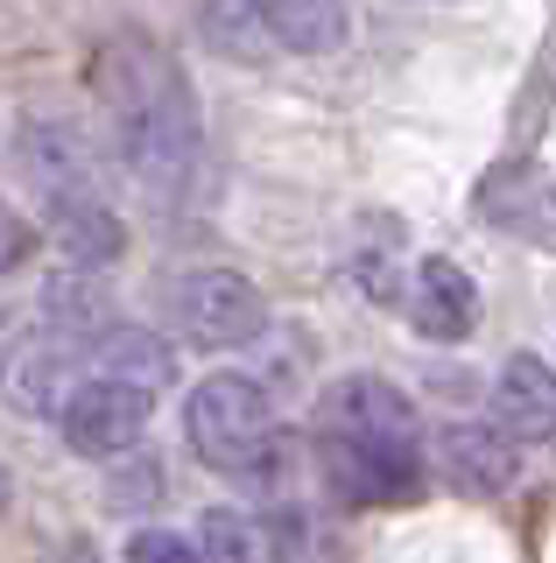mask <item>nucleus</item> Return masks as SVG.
<instances>
[{"instance_id": "obj_1", "label": "nucleus", "mask_w": 556, "mask_h": 563, "mask_svg": "<svg viewBox=\"0 0 556 563\" xmlns=\"http://www.w3.org/2000/svg\"><path fill=\"white\" fill-rule=\"evenodd\" d=\"M92 92L107 106V128L120 163L148 198H177L190 163H198V92H190L184 64L148 35H113L92 57Z\"/></svg>"}, {"instance_id": "obj_2", "label": "nucleus", "mask_w": 556, "mask_h": 563, "mask_svg": "<svg viewBox=\"0 0 556 563\" xmlns=\"http://www.w3.org/2000/svg\"><path fill=\"white\" fill-rule=\"evenodd\" d=\"M318 457L338 500H409L423 486V416L394 380L345 374L318 401Z\"/></svg>"}, {"instance_id": "obj_3", "label": "nucleus", "mask_w": 556, "mask_h": 563, "mask_svg": "<svg viewBox=\"0 0 556 563\" xmlns=\"http://www.w3.org/2000/svg\"><path fill=\"white\" fill-rule=\"evenodd\" d=\"M184 437L204 465L240 486H282L289 472V437L275 430L268 387L247 374H225V366L184 395Z\"/></svg>"}, {"instance_id": "obj_4", "label": "nucleus", "mask_w": 556, "mask_h": 563, "mask_svg": "<svg viewBox=\"0 0 556 563\" xmlns=\"http://www.w3.org/2000/svg\"><path fill=\"white\" fill-rule=\"evenodd\" d=\"M169 317L190 345L204 352H240L268 331V296L240 268H190L169 282Z\"/></svg>"}, {"instance_id": "obj_5", "label": "nucleus", "mask_w": 556, "mask_h": 563, "mask_svg": "<svg viewBox=\"0 0 556 563\" xmlns=\"http://www.w3.org/2000/svg\"><path fill=\"white\" fill-rule=\"evenodd\" d=\"M14 169H22V184L49 205V219L71 211V205H99V155L71 120L29 113L22 128H14Z\"/></svg>"}, {"instance_id": "obj_6", "label": "nucleus", "mask_w": 556, "mask_h": 563, "mask_svg": "<svg viewBox=\"0 0 556 563\" xmlns=\"http://www.w3.org/2000/svg\"><path fill=\"white\" fill-rule=\"evenodd\" d=\"M148 416H155V395H148V387L113 380V374H92V380L71 387L57 430H64V444H71L78 457H127L134 444H142Z\"/></svg>"}, {"instance_id": "obj_7", "label": "nucleus", "mask_w": 556, "mask_h": 563, "mask_svg": "<svg viewBox=\"0 0 556 563\" xmlns=\"http://www.w3.org/2000/svg\"><path fill=\"white\" fill-rule=\"evenodd\" d=\"M78 360H92V345L71 339V331L57 324H36L29 339H14L0 352V395L14 401L22 416H64V401H71V374Z\"/></svg>"}, {"instance_id": "obj_8", "label": "nucleus", "mask_w": 556, "mask_h": 563, "mask_svg": "<svg viewBox=\"0 0 556 563\" xmlns=\"http://www.w3.org/2000/svg\"><path fill=\"white\" fill-rule=\"evenodd\" d=\"M437 465L458 493L493 500V493H508L521 479V444L500 422H451V430H437Z\"/></svg>"}, {"instance_id": "obj_9", "label": "nucleus", "mask_w": 556, "mask_h": 563, "mask_svg": "<svg viewBox=\"0 0 556 563\" xmlns=\"http://www.w3.org/2000/svg\"><path fill=\"white\" fill-rule=\"evenodd\" d=\"M493 422L514 444H549L556 437V366L535 352H508L493 374Z\"/></svg>"}, {"instance_id": "obj_10", "label": "nucleus", "mask_w": 556, "mask_h": 563, "mask_svg": "<svg viewBox=\"0 0 556 563\" xmlns=\"http://www.w3.org/2000/svg\"><path fill=\"white\" fill-rule=\"evenodd\" d=\"M409 324L423 331V339H437V345L472 339V324H479V282L465 275L458 261L430 254L423 268H415V282H409Z\"/></svg>"}, {"instance_id": "obj_11", "label": "nucleus", "mask_w": 556, "mask_h": 563, "mask_svg": "<svg viewBox=\"0 0 556 563\" xmlns=\"http://www.w3.org/2000/svg\"><path fill=\"white\" fill-rule=\"evenodd\" d=\"M247 8L260 14L268 43L297 49V57H332V49H345V35H353L345 0H247Z\"/></svg>"}, {"instance_id": "obj_12", "label": "nucleus", "mask_w": 556, "mask_h": 563, "mask_svg": "<svg viewBox=\"0 0 556 563\" xmlns=\"http://www.w3.org/2000/svg\"><path fill=\"white\" fill-rule=\"evenodd\" d=\"M92 360H99V374L134 380V387H148V395H163V387L177 380V345L142 331V324H113L107 339L92 345Z\"/></svg>"}, {"instance_id": "obj_13", "label": "nucleus", "mask_w": 556, "mask_h": 563, "mask_svg": "<svg viewBox=\"0 0 556 563\" xmlns=\"http://www.w3.org/2000/svg\"><path fill=\"white\" fill-rule=\"evenodd\" d=\"M43 324L71 331V339H85V345L107 339V331H113V303H107V289L92 282V268H64V275L43 282Z\"/></svg>"}, {"instance_id": "obj_14", "label": "nucleus", "mask_w": 556, "mask_h": 563, "mask_svg": "<svg viewBox=\"0 0 556 563\" xmlns=\"http://www.w3.org/2000/svg\"><path fill=\"white\" fill-rule=\"evenodd\" d=\"M49 233H57V246H64V261H71V268H92V275L113 268V261L127 254V225H120V211H107V198L57 211V219H49Z\"/></svg>"}, {"instance_id": "obj_15", "label": "nucleus", "mask_w": 556, "mask_h": 563, "mask_svg": "<svg viewBox=\"0 0 556 563\" xmlns=\"http://www.w3.org/2000/svg\"><path fill=\"white\" fill-rule=\"evenodd\" d=\"M198 550L204 563H268V528L254 515H240V507H212L198 521Z\"/></svg>"}, {"instance_id": "obj_16", "label": "nucleus", "mask_w": 556, "mask_h": 563, "mask_svg": "<svg viewBox=\"0 0 556 563\" xmlns=\"http://www.w3.org/2000/svg\"><path fill=\"white\" fill-rule=\"evenodd\" d=\"M127 563H204V550L184 528H142V536L127 542Z\"/></svg>"}, {"instance_id": "obj_17", "label": "nucleus", "mask_w": 556, "mask_h": 563, "mask_svg": "<svg viewBox=\"0 0 556 563\" xmlns=\"http://www.w3.org/2000/svg\"><path fill=\"white\" fill-rule=\"evenodd\" d=\"M29 254H36V225L22 219L8 198H0V275H14V268H29Z\"/></svg>"}, {"instance_id": "obj_18", "label": "nucleus", "mask_w": 556, "mask_h": 563, "mask_svg": "<svg viewBox=\"0 0 556 563\" xmlns=\"http://www.w3.org/2000/svg\"><path fill=\"white\" fill-rule=\"evenodd\" d=\"M268 563H310V528H303L297 507H282L268 521Z\"/></svg>"}, {"instance_id": "obj_19", "label": "nucleus", "mask_w": 556, "mask_h": 563, "mask_svg": "<svg viewBox=\"0 0 556 563\" xmlns=\"http://www.w3.org/2000/svg\"><path fill=\"white\" fill-rule=\"evenodd\" d=\"M155 493H163V465H155V457H134V472L127 479L113 486V507H134V500H155Z\"/></svg>"}, {"instance_id": "obj_20", "label": "nucleus", "mask_w": 556, "mask_h": 563, "mask_svg": "<svg viewBox=\"0 0 556 563\" xmlns=\"http://www.w3.org/2000/svg\"><path fill=\"white\" fill-rule=\"evenodd\" d=\"M49 563H107V556H99V550H92V542H64V550H57V556H49Z\"/></svg>"}, {"instance_id": "obj_21", "label": "nucleus", "mask_w": 556, "mask_h": 563, "mask_svg": "<svg viewBox=\"0 0 556 563\" xmlns=\"http://www.w3.org/2000/svg\"><path fill=\"white\" fill-rule=\"evenodd\" d=\"M14 500V479H8V465H0V507H8Z\"/></svg>"}, {"instance_id": "obj_22", "label": "nucleus", "mask_w": 556, "mask_h": 563, "mask_svg": "<svg viewBox=\"0 0 556 563\" xmlns=\"http://www.w3.org/2000/svg\"><path fill=\"white\" fill-rule=\"evenodd\" d=\"M0 331H8V303H0Z\"/></svg>"}]
</instances>
